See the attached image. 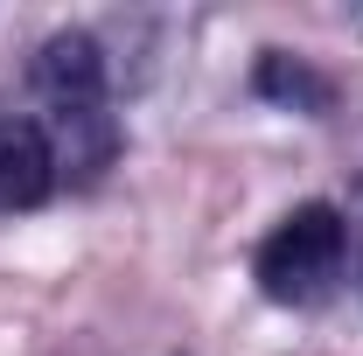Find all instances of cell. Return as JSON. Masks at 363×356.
<instances>
[{"mask_svg":"<svg viewBox=\"0 0 363 356\" xmlns=\"http://www.w3.org/2000/svg\"><path fill=\"white\" fill-rule=\"evenodd\" d=\"M35 91L49 98V112H84L105 91V56L84 28H63L35 49Z\"/></svg>","mask_w":363,"mask_h":356,"instance_id":"2","label":"cell"},{"mask_svg":"<svg viewBox=\"0 0 363 356\" xmlns=\"http://www.w3.org/2000/svg\"><path fill=\"white\" fill-rule=\"evenodd\" d=\"M259 98H279V105H294V112H328V77L308 70L301 56H286V49H266L259 56Z\"/></svg>","mask_w":363,"mask_h":356,"instance_id":"4","label":"cell"},{"mask_svg":"<svg viewBox=\"0 0 363 356\" xmlns=\"http://www.w3.org/2000/svg\"><path fill=\"white\" fill-rule=\"evenodd\" d=\"M335 266H342V217L328 203H301L259 245V287H266V301H286V308L321 301Z\"/></svg>","mask_w":363,"mask_h":356,"instance_id":"1","label":"cell"},{"mask_svg":"<svg viewBox=\"0 0 363 356\" xmlns=\"http://www.w3.org/2000/svg\"><path fill=\"white\" fill-rule=\"evenodd\" d=\"M56 189V154L35 119H0V210H35Z\"/></svg>","mask_w":363,"mask_h":356,"instance_id":"3","label":"cell"}]
</instances>
